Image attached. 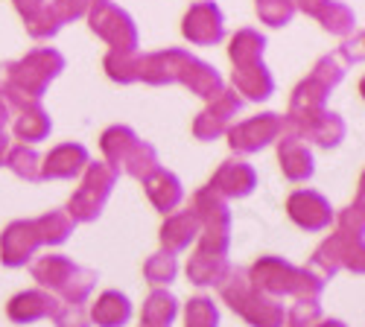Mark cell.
I'll use <instances>...</instances> for the list:
<instances>
[{
	"label": "cell",
	"mask_w": 365,
	"mask_h": 327,
	"mask_svg": "<svg viewBox=\"0 0 365 327\" xmlns=\"http://www.w3.org/2000/svg\"><path fill=\"white\" fill-rule=\"evenodd\" d=\"M178 316V299L167 289H152L140 310V327H170Z\"/></svg>",
	"instance_id": "cell-28"
},
{
	"label": "cell",
	"mask_w": 365,
	"mask_h": 327,
	"mask_svg": "<svg viewBox=\"0 0 365 327\" xmlns=\"http://www.w3.org/2000/svg\"><path fill=\"white\" fill-rule=\"evenodd\" d=\"M316 327H348L345 321H336V318H322Z\"/></svg>",
	"instance_id": "cell-46"
},
{
	"label": "cell",
	"mask_w": 365,
	"mask_h": 327,
	"mask_svg": "<svg viewBox=\"0 0 365 327\" xmlns=\"http://www.w3.org/2000/svg\"><path fill=\"white\" fill-rule=\"evenodd\" d=\"M322 321V304L319 301H292L287 310L284 327H316Z\"/></svg>",
	"instance_id": "cell-38"
},
{
	"label": "cell",
	"mask_w": 365,
	"mask_h": 327,
	"mask_svg": "<svg viewBox=\"0 0 365 327\" xmlns=\"http://www.w3.org/2000/svg\"><path fill=\"white\" fill-rule=\"evenodd\" d=\"M255 12L269 26H287L295 18L292 0H255Z\"/></svg>",
	"instance_id": "cell-37"
},
{
	"label": "cell",
	"mask_w": 365,
	"mask_h": 327,
	"mask_svg": "<svg viewBox=\"0 0 365 327\" xmlns=\"http://www.w3.org/2000/svg\"><path fill=\"white\" fill-rule=\"evenodd\" d=\"M263 50H266V38L257 33V29L246 26V29H237L231 36L228 44V56L234 68L237 65H252V62H263Z\"/></svg>",
	"instance_id": "cell-30"
},
{
	"label": "cell",
	"mask_w": 365,
	"mask_h": 327,
	"mask_svg": "<svg viewBox=\"0 0 365 327\" xmlns=\"http://www.w3.org/2000/svg\"><path fill=\"white\" fill-rule=\"evenodd\" d=\"M41 246L44 243L36 228V219H15L0 234V260H4V266L18 269V266L33 263V257Z\"/></svg>",
	"instance_id": "cell-14"
},
{
	"label": "cell",
	"mask_w": 365,
	"mask_h": 327,
	"mask_svg": "<svg viewBox=\"0 0 365 327\" xmlns=\"http://www.w3.org/2000/svg\"><path fill=\"white\" fill-rule=\"evenodd\" d=\"M58 307H62V301L47 289H26V292H18L6 304V316L15 324H33L41 318H53Z\"/></svg>",
	"instance_id": "cell-19"
},
{
	"label": "cell",
	"mask_w": 365,
	"mask_h": 327,
	"mask_svg": "<svg viewBox=\"0 0 365 327\" xmlns=\"http://www.w3.org/2000/svg\"><path fill=\"white\" fill-rule=\"evenodd\" d=\"M316 21L327 29L330 36H342V38H348V36L356 33V18H354V12H351L345 4H339V0H327V4L319 9Z\"/></svg>",
	"instance_id": "cell-31"
},
{
	"label": "cell",
	"mask_w": 365,
	"mask_h": 327,
	"mask_svg": "<svg viewBox=\"0 0 365 327\" xmlns=\"http://www.w3.org/2000/svg\"><path fill=\"white\" fill-rule=\"evenodd\" d=\"M65 71V56L56 47H36L24 58L0 65V97L9 108L21 103H41L50 82Z\"/></svg>",
	"instance_id": "cell-2"
},
{
	"label": "cell",
	"mask_w": 365,
	"mask_h": 327,
	"mask_svg": "<svg viewBox=\"0 0 365 327\" xmlns=\"http://www.w3.org/2000/svg\"><path fill=\"white\" fill-rule=\"evenodd\" d=\"M56 327H88V310L82 304H62L53 316Z\"/></svg>",
	"instance_id": "cell-40"
},
{
	"label": "cell",
	"mask_w": 365,
	"mask_h": 327,
	"mask_svg": "<svg viewBox=\"0 0 365 327\" xmlns=\"http://www.w3.org/2000/svg\"><path fill=\"white\" fill-rule=\"evenodd\" d=\"M50 129H53V120L41 103H21L12 108V135L21 143L33 146V143L44 140L50 135Z\"/></svg>",
	"instance_id": "cell-21"
},
{
	"label": "cell",
	"mask_w": 365,
	"mask_h": 327,
	"mask_svg": "<svg viewBox=\"0 0 365 327\" xmlns=\"http://www.w3.org/2000/svg\"><path fill=\"white\" fill-rule=\"evenodd\" d=\"M91 164V155L82 143H58L41 158V182H62V178H76Z\"/></svg>",
	"instance_id": "cell-18"
},
{
	"label": "cell",
	"mask_w": 365,
	"mask_h": 327,
	"mask_svg": "<svg viewBox=\"0 0 365 327\" xmlns=\"http://www.w3.org/2000/svg\"><path fill=\"white\" fill-rule=\"evenodd\" d=\"M117 170L108 167L106 161H97V164H88L82 170V185L73 190L71 202H68V217L73 222H94L117 185Z\"/></svg>",
	"instance_id": "cell-9"
},
{
	"label": "cell",
	"mask_w": 365,
	"mask_h": 327,
	"mask_svg": "<svg viewBox=\"0 0 365 327\" xmlns=\"http://www.w3.org/2000/svg\"><path fill=\"white\" fill-rule=\"evenodd\" d=\"M36 228L41 234L44 246H62V243H68V237L73 234L76 222L68 217V211H50V214L36 217Z\"/></svg>",
	"instance_id": "cell-32"
},
{
	"label": "cell",
	"mask_w": 365,
	"mask_h": 327,
	"mask_svg": "<svg viewBox=\"0 0 365 327\" xmlns=\"http://www.w3.org/2000/svg\"><path fill=\"white\" fill-rule=\"evenodd\" d=\"M140 50H108L103 58V68L108 73V79L120 82V85H132L140 82Z\"/></svg>",
	"instance_id": "cell-29"
},
{
	"label": "cell",
	"mask_w": 365,
	"mask_h": 327,
	"mask_svg": "<svg viewBox=\"0 0 365 327\" xmlns=\"http://www.w3.org/2000/svg\"><path fill=\"white\" fill-rule=\"evenodd\" d=\"M178 275V263H175V254H167V251H158L152 254L146 263H143V278L152 284V286H170Z\"/></svg>",
	"instance_id": "cell-34"
},
{
	"label": "cell",
	"mask_w": 365,
	"mask_h": 327,
	"mask_svg": "<svg viewBox=\"0 0 365 327\" xmlns=\"http://www.w3.org/2000/svg\"><path fill=\"white\" fill-rule=\"evenodd\" d=\"M12 150V137H9V132H6V126H0V167H4V161H6V152Z\"/></svg>",
	"instance_id": "cell-44"
},
{
	"label": "cell",
	"mask_w": 365,
	"mask_h": 327,
	"mask_svg": "<svg viewBox=\"0 0 365 327\" xmlns=\"http://www.w3.org/2000/svg\"><path fill=\"white\" fill-rule=\"evenodd\" d=\"M278 161H281V172L289 178L292 185L310 182L313 172H316L310 143L304 137H298V135H292V132H284L278 137Z\"/></svg>",
	"instance_id": "cell-17"
},
{
	"label": "cell",
	"mask_w": 365,
	"mask_h": 327,
	"mask_svg": "<svg viewBox=\"0 0 365 327\" xmlns=\"http://www.w3.org/2000/svg\"><path fill=\"white\" fill-rule=\"evenodd\" d=\"M231 85H234V94L240 100H269L272 91H275V79H272L269 68L263 62H252V65H237L231 73Z\"/></svg>",
	"instance_id": "cell-20"
},
{
	"label": "cell",
	"mask_w": 365,
	"mask_h": 327,
	"mask_svg": "<svg viewBox=\"0 0 365 327\" xmlns=\"http://www.w3.org/2000/svg\"><path fill=\"white\" fill-rule=\"evenodd\" d=\"M29 272L38 281L41 289L56 295L62 304H85L88 295L97 286V272L94 269H82L71 257L65 254H47L38 257L29 266Z\"/></svg>",
	"instance_id": "cell-6"
},
{
	"label": "cell",
	"mask_w": 365,
	"mask_h": 327,
	"mask_svg": "<svg viewBox=\"0 0 365 327\" xmlns=\"http://www.w3.org/2000/svg\"><path fill=\"white\" fill-rule=\"evenodd\" d=\"M207 187L214 190L217 196H222L225 202L228 199H246L255 193L257 187V172L252 164H246L242 158H228L217 167V172L210 175Z\"/></svg>",
	"instance_id": "cell-15"
},
{
	"label": "cell",
	"mask_w": 365,
	"mask_h": 327,
	"mask_svg": "<svg viewBox=\"0 0 365 327\" xmlns=\"http://www.w3.org/2000/svg\"><path fill=\"white\" fill-rule=\"evenodd\" d=\"M287 214L304 231H324L333 222L330 202L322 193H316V190H295V193H289Z\"/></svg>",
	"instance_id": "cell-16"
},
{
	"label": "cell",
	"mask_w": 365,
	"mask_h": 327,
	"mask_svg": "<svg viewBox=\"0 0 365 327\" xmlns=\"http://www.w3.org/2000/svg\"><path fill=\"white\" fill-rule=\"evenodd\" d=\"M91 4H94V0H53V4H47V9L58 21V26H65L76 18H85Z\"/></svg>",
	"instance_id": "cell-39"
},
{
	"label": "cell",
	"mask_w": 365,
	"mask_h": 327,
	"mask_svg": "<svg viewBox=\"0 0 365 327\" xmlns=\"http://www.w3.org/2000/svg\"><path fill=\"white\" fill-rule=\"evenodd\" d=\"M231 269L228 257L222 254H207V251H196L190 260H187V278L190 284L196 286H220L225 281Z\"/></svg>",
	"instance_id": "cell-26"
},
{
	"label": "cell",
	"mask_w": 365,
	"mask_h": 327,
	"mask_svg": "<svg viewBox=\"0 0 365 327\" xmlns=\"http://www.w3.org/2000/svg\"><path fill=\"white\" fill-rule=\"evenodd\" d=\"M217 324H220V310H217L214 299H207V295L190 299V304L185 310V327H217Z\"/></svg>",
	"instance_id": "cell-36"
},
{
	"label": "cell",
	"mask_w": 365,
	"mask_h": 327,
	"mask_svg": "<svg viewBox=\"0 0 365 327\" xmlns=\"http://www.w3.org/2000/svg\"><path fill=\"white\" fill-rule=\"evenodd\" d=\"M140 82L146 85H185L202 100H214L225 82L217 73V68H210L207 62L196 58L187 50H158V53H143L140 58Z\"/></svg>",
	"instance_id": "cell-1"
},
{
	"label": "cell",
	"mask_w": 365,
	"mask_h": 327,
	"mask_svg": "<svg viewBox=\"0 0 365 327\" xmlns=\"http://www.w3.org/2000/svg\"><path fill=\"white\" fill-rule=\"evenodd\" d=\"M161 251L167 254H178L190 249V243L199 240V219L193 211H173L167 214L164 225H161Z\"/></svg>",
	"instance_id": "cell-23"
},
{
	"label": "cell",
	"mask_w": 365,
	"mask_h": 327,
	"mask_svg": "<svg viewBox=\"0 0 365 327\" xmlns=\"http://www.w3.org/2000/svg\"><path fill=\"white\" fill-rule=\"evenodd\" d=\"M225 135H228V146L237 155H252L284 135V117L275 111H266V114L249 117L242 123H234Z\"/></svg>",
	"instance_id": "cell-11"
},
{
	"label": "cell",
	"mask_w": 365,
	"mask_h": 327,
	"mask_svg": "<svg viewBox=\"0 0 365 327\" xmlns=\"http://www.w3.org/2000/svg\"><path fill=\"white\" fill-rule=\"evenodd\" d=\"M88 318L97 327H126V321L132 318V301L123 292L106 289L97 299V304L88 310Z\"/></svg>",
	"instance_id": "cell-24"
},
{
	"label": "cell",
	"mask_w": 365,
	"mask_h": 327,
	"mask_svg": "<svg viewBox=\"0 0 365 327\" xmlns=\"http://www.w3.org/2000/svg\"><path fill=\"white\" fill-rule=\"evenodd\" d=\"M155 167H161V164H158V152H155V146L138 140V143H135V150H132V152H129V158H126V164H123V172H129L132 178L143 182V178H146L152 170H155Z\"/></svg>",
	"instance_id": "cell-35"
},
{
	"label": "cell",
	"mask_w": 365,
	"mask_h": 327,
	"mask_svg": "<svg viewBox=\"0 0 365 327\" xmlns=\"http://www.w3.org/2000/svg\"><path fill=\"white\" fill-rule=\"evenodd\" d=\"M190 211L199 219V249L196 251H207V254H228V243H231V211L228 202L222 196H217L210 187H202L193 193V204Z\"/></svg>",
	"instance_id": "cell-8"
},
{
	"label": "cell",
	"mask_w": 365,
	"mask_h": 327,
	"mask_svg": "<svg viewBox=\"0 0 365 327\" xmlns=\"http://www.w3.org/2000/svg\"><path fill=\"white\" fill-rule=\"evenodd\" d=\"M12 4H15V9L21 12V18H29L36 9L44 6V0H12Z\"/></svg>",
	"instance_id": "cell-43"
},
{
	"label": "cell",
	"mask_w": 365,
	"mask_h": 327,
	"mask_svg": "<svg viewBox=\"0 0 365 327\" xmlns=\"http://www.w3.org/2000/svg\"><path fill=\"white\" fill-rule=\"evenodd\" d=\"M292 4H295V12H304V15L316 18V15H319V9L327 4V0H292Z\"/></svg>",
	"instance_id": "cell-42"
},
{
	"label": "cell",
	"mask_w": 365,
	"mask_h": 327,
	"mask_svg": "<svg viewBox=\"0 0 365 327\" xmlns=\"http://www.w3.org/2000/svg\"><path fill=\"white\" fill-rule=\"evenodd\" d=\"M9 117H12V108H9V103L4 97H0V126H6Z\"/></svg>",
	"instance_id": "cell-45"
},
{
	"label": "cell",
	"mask_w": 365,
	"mask_h": 327,
	"mask_svg": "<svg viewBox=\"0 0 365 327\" xmlns=\"http://www.w3.org/2000/svg\"><path fill=\"white\" fill-rule=\"evenodd\" d=\"M348 65L339 58V53H327L313 65L310 76L301 79L298 88L289 97V111L284 114V132L298 135L304 126H307L313 117H319L322 111H327V97L330 91L342 82Z\"/></svg>",
	"instance_id": "cell-4"
},
{
	"label": "cell",
	"mask_w": 365,
	"mask_h": 327,
	"mask_svg": "<svg viewBox=\"0 0 365 327\" xmlns=\"http://www.w3.org/2000/svg\"><path fill=\"white\" fill-rule=\"evenodd\" d=\"M4 167H9L24 182H41V155L26 143H18L6 152Z\"/></svg>",
	"instance_id": "cell-33"
},
{
	"label": "cell",
	"mask_w": 365,
	"mask_h": 327,
	"mask_svg": "<svg viewBox=\"0 0 365 327\" xmlns=\"http://www.w3.org/2000/svg\"><path fill=\"white\" fill-rule=\"evenodd\" d=\"M249 284L272 301H319L324 281L313 275L307 266H295L284 257H260L246 272Z\"/></svg>",
	"instance_id": "cell-5"
},
{
	"label": "cell",
	"mask_w": 365,
	"mask_h": 327,
	"mask_svg": "<svg viewBox=\"0 0 365 327\" xmlns=\"http://www.w3.org/2000/svg\"><path fill=\"white\" fill-rule=\"evenodd\" d=\"M85 18L91 33H97V38H103L111 50H138V26L132 15L111 0H94Z\"/></svg>",
	"instance_id": "cell-10"
},
{
	"label": "cell",
	"mask_w": 365,
	"mask_h": 327,
	"mask_svg": "<svg viewBox=\"0 0 365 327\" xmlns=\"http://www.w3.org/2000/svg\"><path fill=\"white\" fill-rule=\"evenodd\" d=\"M307 269L322 281H330L339 269L362 275V190L356 193V202L339 214L336 234H330L313 251Z\"/></svg>",
	"instance_id": "cell-3"
},
{
	"label": "cell",
	"mask_w": 365,
	"mask_h": 327,
	"mask_svg": "<svg viewBox=\"0 0 365 327\" xmlns=\"http://www.w3.org/2000/svg\"><path fill=\"white\" fill-rule=\"evenodd\" d=\"M143 187H146V196L152 202V207L161 214H173L175 207L185 199V187H181L178 175L164 170V167H155L146 178H143Z\"/></svg>",
	"instance_id": "cell-22"
},
{
	"label": "cell",
	"mask_w": 365,
	"mask_h": 327,
	"mask_svg": "<svg viewBox=\"0 0 365 327\" xmlns=\"http://www.w3.org/2000/svg\"><path fill=\"white\" fill-rule=\"evenodd\" d=\"M138 140H140V137H138L129 126H108V129L103 132V137H100V150H103L106 164L120 172V170H123V164H126V158H129V152L135 150Z\"/></svg>",
	"instance_id": "cell-27"
},
{
	"label": "cell",
	"mask_w": 365,
	"mask_h": 327,
	"mask_svg": "<svg viewBox=\"0 0 365 327\" xmlns=\"http://www.w3.org/2000/svg\"><path fill=\"white\" fill-rule=\"evenodd\" d=\"M220 295H222V301L252 327H284V318H287L284 304L257 292L242 269H234L231 266L225 281L220 284Z\"/></svg>",
	"instance_id": "cell-7"
},
{
	"label": "cell",
	"mask_w": 365,
	"mask_h": 327,
	"mask_svg": "<svg viewBox=\"0 0 365 327\" xmlns=\"http://www.w3.org/2000/svg\"><path fill=\"white\" fill-rule=\"evenodd\" d=\"M298 137H304L307 143H319V146H324V150H330V146H339L342 143V137H345V120H342L336 111L327 108L319 117H313V120L298 132Z\"/></svg>",
	"instance_id": "cell-25"
},
{
	"label": "cell",
	"mask_w": 365,
	"mask_h": 327,
	"mask_svg": "<svg viewBox=\"0 0 365 327\" xmlns=\"http://www.w3.org/2000/svg\"><path fill=\"white\" fill-rule=\"evenodd\" d=\"M181 36H185L190 44H199V47L220 44L225 38L222 9L214 4V0H199V4H193L185 12V21H181Z\"/></svg>",
	"instance_id": "cell-13"
},
{
	"label": "cell",
	"mask_w": 365,
	"mask_h": 327,
	"mask_svg": "<svg viewBox=\"0 0 365 327\" xmlns=\"http://www.w3.org/2000/svg\"><path fill=\"white\" fill-rule=\"evenodd\" d=\"M336 53H339V58H342L345 65H354V62L359 65L362 62V33H359V29H356V38L354 41H345Z\"/></svg>",
	"instance_id": "cell-41"
},
{
	"label": "cell",
	"mask_w": 365,
	"mask_h": 327,
	"mask_svg": "<svg viewBox=\"0 0 365 327\" xmlns=\"http://www.w3.org/2000/svg\"><path fill=\"white\" fill-rule=\"evenodd\" d=\"M240 108H242V100L234 91H228V88H222L214 100H207V105L199 111V117L193 120V137L196 140L222 137L234 126Z\"/></svg>",
	"instance_id": "cell-12"
}]
</instances>
